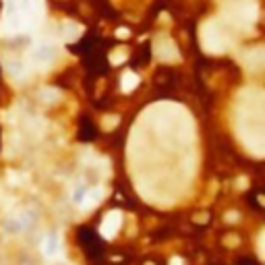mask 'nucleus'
Here are the masks:
<instances>
[{"mask_svg": "<svg viewBox=\"0 0 265 265\" xmlns=\"http://www.w3.org/2000/svg\"><path fill=\"white\" fill-rule=\"evenodd\" d=\"M44 255L46 257H50V259H54V257H58L60 255V249H62V245H60V236L58 234H48L46 236V240H44Z\"/></svg>", "mask_w": 265, "mask_h": 265, "instance_id": "obj_10", "label": "nucleus"}, {"mask_svg": "<svg viewBox=\"0 0 265 265\" xmlns=\"http://www.w3.org/2000/svg\"><path fill=\"white\" fill-rule=\"evenodd\" d=\"M257 13L259 11L255 0H238L228 9H224V21H228V25L238 29H249L257 21Z\"/></svg>", "mask_w": 265, "mask_h": 265, "instance_id": "obj_3", "label": "nucleus"}, {"mask_svg": "<svg viewBox=\"0 0 265 265\" xmlns=\"http://www.w3.org/2000/svg\"><path fill=\"white\" fill-rule=\"evenodd\" d=\"M23 7H25V0H7L5 15H3V23H0V31H3V33L21 31Z\"/></svg>", "mask_w": 265, "mask_h": 265, "instance_id": "obj_5", "label": "nucleus"}, {"mask_svg": "<svg viewBox=\"0 0 265 265\" xmlns=\"http://www.w3.org/2000/svg\"><path fill=\"white\" fill-rule=\"evenodd\" d=\"M116 35H118V37H127V35H129V29H125V27H123V29H118V31H116Z\"/></svg>", "mask_w": 265, "mask_h": 265, "instance_id": "obj_14", "label": "nucleus"}, {"mask_svg": "<svg viewBox=\"0 0 265 265\" xmlns=\"http://www.w3.org/2000/svg\"><path fill=\"white\" fill-rule=\"evenodd\" d=\"M201 46L209 54H222L232 46V37L222 21H207L201 27Z\"/></svg>", "mask_w": 265, "mask_h": 265, "instance_id": "obj_2", "label": "nucleus"}, {"mask_svg": "<svg viewBox=\"0 0 265 265\" xmlns=\"http://www.w3.org/2000/svg\"><path fill=\"white\" fill-rule=\"evenodd\" d=\"M104 197V188H79L75 193V203H77L81 209H91L93 205H98Z\"/></svg>", "mask_w": 265, "mask_h": 265, "instance_id": "obj_7", "label": "nucleus"}, {"mask_svg": "<svg viewBox=\"0 0 265 265\" xmlns=\"http://www.w3.org/2000/svg\"><path fill=\"white\" fill-rule=\"evenodd\" d=\"M54 56H56V46L50 40H40L29 50V62L33 66H40V68L52 64Z\"/></svg>", "mask_w": 265, "mask_h": 265, "instance_id": "obj_6", "label": "nucleus"}, {"mask_svg": "<svg viewBox=\"0 0 265 265\" xmlns=\"http://www.w3.org/2000/svg\"><path fill=\"white\" fill-rule=\"evenodd\" d=\"M137 85H139V77H137L135 73L129 70V73L123 75V89H125V91H133Z\"/></svg>", "mask_w": 265, "mask_h": 265, "instance_id": "obj_12", "label": "nucleus"}, {"mask_svg": "<svg viewBox=\"0 0 265 265\" xmlns=\"http://www.w3.org/2000/svg\"><path fill=\"white\" fill-rule=\"evenodd\" d=\"M154 52H156V56L162 62H174V60H178V48L174 46L172 40H168V37H160V40L154 44Z\"/></svg>", "mask_w": 265, "mask_h": 265, "instance_id": "obj_8", "label": "nucleus"}, {"mask_svg": "<svg viewBox=\"0 0 265 265\" xmlns=\"http://www.w3.org/2000/svg\"><path fill=\"white\" fill-rule=\"evenodd\" d=\"M172 265H180V261H178V259H174V261H172Z\"/></svg>", "mask_w": 265, "mask_h": 265, "instance_id": "obj_15", "label": "nucleus"}, {"mask_svg": "<svg viewBox=\"0 0 265 265\" xmlns=\"http://www.w3.org/2000/svg\"><path fill=\"white\" fill-rule=\"evenodd\" d=\"M79 35H81V27H79V25H75V23H66V25H64L62 40H66V42H75Z\"/></svg>", "mask_w": 265, "mask_h": 265, "instance_id": "obj_11", "label": "nucleus"}, {"mask_svg": "<svg viewBox=\"0 0 265 265\" xmlns=\"http://www.w3.org/2000/svg\"><path fill=\"white\" fill-rule=\"evenodd\" d=\"M46 17L44 0H25L23 17H21V31H35L40 29Z\"/></svg>", "mask_w": 265, "mask_h": 265, "instance_id": "obj_4", "label": "nucleus"}, {"mask_svg": "<svg viewBox=\"0 0 265 265\" xmlns=\"http://www.w3.org/2000/svg\"><path fill=\"white\" fill-rule=\"evenodd\" d=\"M238 133L255 156H263V95L257 89L245 91L240 100Z\"/></svg>", "mask_w": 265, "mask_h": 265, "instance_id": "obj_1", "label": "nucleus"}, {"mask_svg": "<svg viewBox=\"0 0 265 265\" xmlns=\"http://www.w3.org/2000/svg\"><path fill=\"white\" fill-rule=\"evenodd\" d=\"M127 58V54H125V50H118V52H112V56H110V60L114 62V64H121L123 60Z\"/></svg>", "mask_w": 265, "mask_h": 265, "instance_id": "obj_13", "label": "nucleus"}, {"mask_svg": "<svg viewBox=\"0 0 265 265\" xmlns=\"http://www.w3.org/2000/svg\"><path fill=\"white\" fill-rule=\"evenodd\" d=\"M121 224H123L121 211H110V213L104 218V222H102V228H100L102 236H104V238H112V236H114V234L121 230Z\"/></svg>", "mask_w": 265, "mask_h": 265, "instance_id": "obj_9", "label": "nucleus"}]
</instances>
